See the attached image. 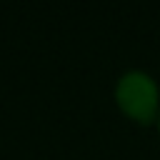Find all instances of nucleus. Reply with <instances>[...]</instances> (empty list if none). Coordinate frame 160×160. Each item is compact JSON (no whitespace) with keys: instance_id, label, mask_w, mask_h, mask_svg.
<instances>
[{"instance_id":"f257e3e1","label":"nucleus","mask_w":160,"mask_h":160,"mask_svg":"<svg viewBox=\"0 0 160 160\" xmlns=\"http://www.w3.org/2000/svg\"><path fill=\"white\" fill-rule=\"evenodd\" d=\"M115 102L130 120L152 125L160 118V88L145 70H128L115 85Z\"/></svg>"},{"instance_id":"f03ea898","label":"nucleus","mask_w":160,"mask_h":160,"mask_svg":"<svg viewBox=\"0 0 160 160\" xmlns=\"http://www.w3.org/2000/svg\"><path fill=\"white\" fill-rule=\"evenodd\" d=\"M158 130H160V118H158Z\"/></svg>"}]
</instances>
